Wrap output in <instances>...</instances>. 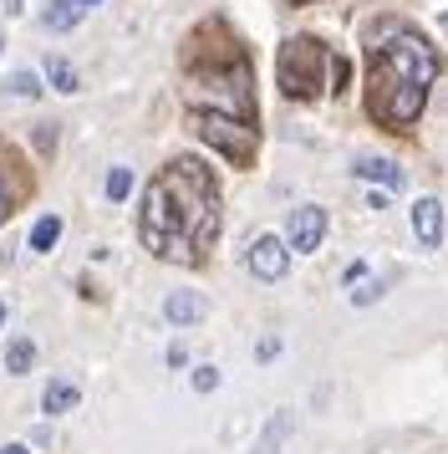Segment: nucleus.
<instances>
[{"mask_svg":"<svg viewBox=\"0 0 448 454\" xmlns=\"http://www.w3.org/2000/svg\"><path fill=\"white\" fill-rule=\"evenodd\" d=\"M220 179L204 159L179 153L148 179L138 209V240L148 255L174 266H204L220 240Z\"/></svg>","mask_w":448,"mask_h":454,"instance_id":"obj_1","label":"nucleus"},{"mask_svg":"<svg viewBox=\"0 0 448 454\" xmlns=\"http://www.w3.org/2000/svg\"><path fill=\"white\" fill-rule=\"evenodd\" d=\"M438 77V51L423 31L403 21H377L367 36V118L387 133L418 123L428 87Z\"/></svg>","mask_w":448,"mask_h":454,"instance_id":"obj_2","label":"nucleus"},{"mask_svg":"<svg viewBox=\"0 0 448 454\" xmlns=\"http://www.w3.org/2000/svg\"><path fill=\"white\" fill-rule=\"evenodd\" d=\"M179 72L189 113H229L240 123H255V67L224 16H209L183 36Z\"/></svg>","mask_w":448,"mask_h":454,"instance_id":"obj_3","label":"nucleus"},{"mask_svg":"<svg viewBox=\"0 0 448 454\" xmlns=\"http://www.w3.org/2000/svg\"><path fill=\"white\" fill-rule=\"evenodd\" d=\"M275 82L290 103H316L326 87V46L316 36H290L275 57Z\"/></svg>","mask_w":448,"mask_h":454,"instance_id":"obj_4","label":"nucleus"},{"mask_svg":"<svg viewBox=\"0 0 448 454\" xmlns=\"http://www.w3.org/2000/svg\"><path fill=\"white\" fill-rule=\"evenodd\" d=\"M189 128H194L214 153H224L235 168H250L255 153H260V128L240 123V118H229V113H189Z\"/></svg>","mask_w":448,"mask_h":454,"instance_id":"obj_5","label":"nucleus"},{"mask_svg":"<svg viewBox=\"0 0 448 454\" xmlns=\"http://www.w3.org/2000/svg\"><path fill=\"white\" fill-rule=\"evenodd\" d=\"M26 200H31V168H26V159H20L16 148L0 138V225H5Z\"/></svg>","mask_w":448,"mask_h":454,"instance_id":"obj_6","label":"nucleus"},{"mask_svg":"<svg viewBox=\"0 0 448 454\" xmlns=\"http://www.w3.org/2000/svg\"><path fill=\"white\" fill-rule=\"evenodd\" d=\"M290 240L281 235H260L255 246H250V276H260V281H281L285 270H290Z\"/></svg>","mask_w":448,"mask_h":454,"instance_id":"obj_7","label":"nucleus"},{"mask_svg":"<svg viewBox=\"0 0 448 454\" xmlns=\"http://www.w3.org/2000/svg\"><path fill=\"white\" fill-rule=\"evenodd\" d=\"M326 240V209L321 205H301L290 215V250L296 255H316V246Z\"/></svg>","mask_w":448,"mask_h":454,"instance_id":"obj_8","label":"nucleus"},{"mask_svg":"<svg viewBox=\"0 0 448 454\" xmlns=\"http://www.w3.org/2000/svg\"><path fill=\"white\" fill-rule=\"evenodd\" d=\"M163 317H168L174 327H194V322L209 317V301H204L199 291H168V296H163Z\"/></svg>","mask_w":448,"mask_h":454,"instance_id":"obj_9","label":"nucleus"},{"mask_svg":"<svg viewBox=\"0 0 448 454\" xmlns=\"http://www.w3.org/2000/svg\"><path fill=\"white\" fill-rule=\"evenodd\" d=\"M351 174H357V179H367V184L392 189V194H398V189L407 184V174H403V168L392 164V159H377V153H362V159L351 164Z\"/></svg>","mask_w":448,"mask_h":454,"instance_id":"obj_10","label":"nucleus"},{"mask_svg":"<svg viewBox=\"0 0 448 454\" xmlns=\"http://www.w3.org/2000/svg\"><path fill=\"white\" fill-rule=\"evenodd\" d=\"M413 230H418V240H423L428 250H438V240H444V209H438V200H418L413 205Z\"/></svg>","mask_w":448,"mask_h":454,"instance_id":"obj_11","label":"nucleus"},{"mask_svg":"<svg viewBox=\"0 0 448 454\" xmlns=\"http://www.w3.org/2000/svg\"><path fill=\"white\" fill-rule=\"evenodd\" d=\"M77 403H81V388L72 383V378H51L46 393H41V409L51 413V419H57V413H72Z\"/></svg>","mask_w":448,"mask_h":454,"instance_id":"obj_12","label":"nucleus"},{"mask_svg":"<svg viewBox=\"0 0 448 454\" xmlns=\"http://www.w3.org/2000/svg\"><path fill=\"white\" fill-rule=\"evenodd\" d=\"M81 16H87L81 0H51V5L41 11V26H46V31H72V26H81Z\"/></svg>","mask_w":448,"mask_h":454,"instance_id":"obj_13","label":"nucleus"},{"mask_svg":"<svg viewBox=\"0 0 448 454\" xmlns=\"http://www.w3.org/2000/svg\"><path fill=\"white\" fill-rule=\"evenodd\" d=\"M285 434H290V413H275V419H270V424H265L260 444H255V450H250V454H281Z\"/></svg>","mask_w":448,"mask_h":454,"instance_id":"obj_14","label":"nucleus"},{"mask_svg":"<svg viewBox=\"0 0 448 454\" xmlns=\"http://www.w3.org/2000/svg\"><path fill=\"white\" fill-rule=\"evenodd\" d=\"M57 240H61V215H41L36 225H31V250H36V255H46Z\"/></svg>","mask_w":448,"mask_h":454,"instance_id":"obj_15","label":"nucleus"},{"mask_svg":"<svg viewBox=\"0 0 448 454\" xmlns=\"http://www.w3.org/2000/svg\"><path fill=\"white\" fill-rule=\"evenodd\" d=\"M46 77H51V87H57V92H66V98H72V92H81L77 67H72V62H61V57H51V62H46Z\"/></svg>","mask_w":448,"mask_h":454,"instance_id":"obj_16","label":"nucleus"},{"mask_svg":"<svg viewBox=\"0 0 448 454\" xmlns=\"http://www.w3.org/2000/svg\"><path fill=\"white\" fill-rule=\"evenodd\" d=\"M31 363H36V342H31V337H16V342H11V352H5V372H31Z\"/></svg>","mask_w":448,"mask_h":454,"instance_id":"obj_17","label":"nucleus"},{"mask_svg":"<svg viewBox=\"0 0 448 454\" xmlns=\"http://www.w3.org/2000/svg\"><path fill=\"white\" fill-rule=\"evenodd\" d=\"M127 194H133V168H112V174H107V200H112V205H122V200H127Z\"/></svg>","mask_w":448,"mask_h":454,"instance_id":"obj_18","label":"nucleus"},{"mask_svg":"<svg viewBox=\"0 0 448 454\" xmlns=\"http://www.w3.org/2000/svg\"><path fill=\"white\" fill-rule=\"evenodd\" d=\"M382 291H387V281H382V276H377V281L367 276L362 286H351V307H372V301H382Z\"/></svg>","mask_w":448,"mask_h":454,"instance_id":"obj_19","label":"nucleus"},{"mask_svg":"<svg viewBox=\"0 0 448 454\" xmlns=\"http://www.w3.org/2000/svg\"><path fill=\"white\" fill-rule=\"evenodd\" d=\"M11 92H16V98H41L36 72H16V77H11Z\"/></svg>","mask_w":448,"mask_h":454,"instance_id":"obj_20","label":"nucleus"},{"mask_svg":"<svg viewBox=\"0 0 448 454\" xmlns=\"http://www.w3.org/2000/svg\"><path fill=\"white\" fill-rule=\"evenodd\" d=\"M214 388H220V368H209V363L194 368V393H214Z\"/></svg>","mask_w":448,"mask_h":454,"instance_id":"obj_21","label":"nucleus"},{"mask_svg":"<svg viewBox=\"0 0 448 454\" xmlns=\"http://www.w3.org/2000/svg\"><path fill=\"white\" fill-rule=\"evenodd\" d=\"M36 148H41V153H51V148H57V123H41L36 128Z\"/></svg>","mask_w":448,"mask_h":454,"instance_id":"obj_22","label":"nucleus"},{"mask_svg":"<svg viewBox=\"0 0 448 454\" xmlns=\"http://www.w3.org/2000/svg\"><path fill=\"white\" fill-rule=\"evenodd\" d=\"M342 281H346V286H362V281H367V261H351V266L342 270Z\"/></svg>","mask_w":448,"mask_h":454,"instance_id":"obj_23","label":"nucleus"},{"mask_svg":"<svg viewBox=\"0 0 448 454\" xmlns=\"http://www.w3.org/2000/svg\"><path fill=\"white\" fill-rule=\"evenodd\" d=\"M275 352H281V337H265L260 348H255V357H260V363H270V357H275Z\"/></svg>","mask_w":448,"mask_h":454,"instance_id":"obj_24","label":"nucleus"},{"mask_svg":"<svg viewBox=\"0 0 448 454\" xmlns=\"http://www.w3.org/2000/svg\"><path fill=\"white\" fill-rule=\"evenodd\" d=\"M0 454H31V450H26V444H5Z\"/></svg>","mask_w":448,"mask_h":454,"instance_id":"obj_25","label":"nucleus"},{"mask_svg":"<svg viewBox=\"0 0 448 454\" xmlns=\"http://www.w3.org/2000/svg\"><path fill=\"white\" fill-rule=\"evenodd\" d=\"M0 327H5V307H0Z\"/></svg>","mask_w":448,"mask_h":454,"instance_id":"obj_26","label":"nucleus"},{"mask_svg":"<svg viewBox=\"0 0 448 454\" xmlns=\"http://www.w3.org/2000/svg\"><path fill=\"white\" fill-rule=\"evenodd\" d=\"M81 5H102V0H81Z\"/></svg>","mask_w":448,"mask_h":454,"instance_id":"obj_27","label":"nucleus"},{"mask_svg":"<svg viewBox=\"0 0 448 454\" xmlns=\"http://www.w3.org/2000/svg\"><path fill=\"white\" fill-rule=\"evenodd\" d=\"M290 5H305V0H290Z\"/></svg>","mask_w":448,"mask_h":454,"instance_id":"obj_28","label":"nucleus"},{"mask_svg":"<svg viewBox=\"0 0 448 454\" xmlns=\"http://www.w3.org/2000/svg\"><path fill=\"white\" fill-rule=\"evenodd\" d=\"M444 31H448V16H444Z\"/></svg>","mask_w":448,"mask_h":454,"instance_id":"obj_29","label":"nucleus"},{"mask_svg":"<svg viewBox=\"0 0 448 454\" xmlns=\"http://www.w3.org/2000/svg\"><path fill=\"white\" fill-rule=\"evenodd\" d=\"M0 51H5V42H0Z\"/></svg>","mask_w":448,"mask_h":454,"instance_id":"obj_30","label":"nucleus"}]
</instances>
